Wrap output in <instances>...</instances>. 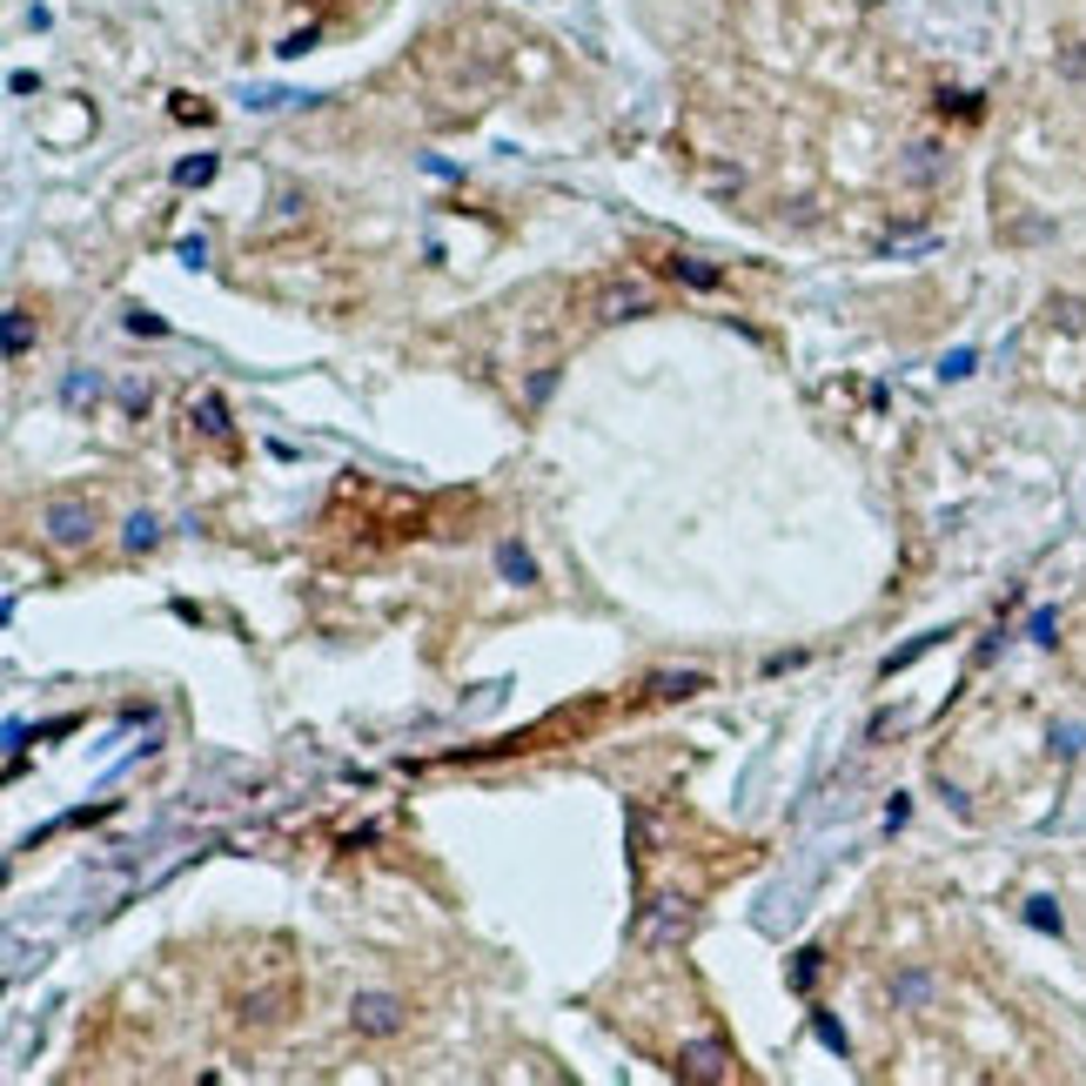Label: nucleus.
Here are the masks:
<instances>
[{
	"mask_svg": "<svg viewBox=\"0 0 1086 1086\" xmlns=\"http://www.w3.org/2000/svg\"><path fill=\"white\" fill-rule=\"evenodd\" d=\"M350 1026L363 1033V1040H396L402 1026H409V1007L396 992H356V1007H350Z\"/></svg>",
	"mask_w": 1086,
	"mask_h": 1086,
	"instance_id": "nucleus-1",
	"label": "nucleus"
},
{
	"mask_svg": "<svg viewBox=\"0 0 1086 1086\" xmlns=\"http://www.w3.org/2000/svg\"><path fill=\"white\" fill-rule=\"evenodd\" d=\"M41 530H47L54 550H80V544L95 537V510H88V504H74V496H54V504L41 510Z\"/></svg>",
	"mask_w": 1086,
	"mask_h": 1086,
	"instance_id": "nucleus-2",
	"label": "nucleus"
},
{
	"mask_svg": "<svg viewBox=\"0 0 1086 1086\" xmlns=\"http://www.w3.org/2000/svg\"><path fill=\"white\" fill-rule=\"evenodd\" d=\"M598 322H624V315H650V289L644 282H604L598 302H591Z\"/></svg>",
	"mask_w": 1086,
	"mask_h": 1086,
	"instance_id": "nucleus-3",
	"label": "nucleus"
},
{
	"mask_svg": "<svg viewBox=\"0 0 1086 1086\" xmlns=\"http://www.w3.org/2000/svg\"><path fill=\"white\" fill-rule=\"evenodd\" d=\"M678 1073H685V1079H724V1073H731V1053H724L718 1040H691V1046L678 1053Z\"/></svg>",
	"mask_w": 1086,
	"mask_h": 1086,
	"instance_id": "nucleus-4",
	"label": "nucleus"
},
{
	"mask_svg": "<svg viewBox=\"0 0 1086 1086\" xmlns=\"http://www.w3.org/2000/svg\"><path fill=\"white\" fill-rule=\"evenodd\" d=\"M933 992H939L933 972H899V979H892V999H899V1007H912V1013H926V1007H933Z\"/></svg>",
	"mask_w": 1086,
	"mask_h": 1086,
	"instance_id": "nucleus-5",
	"label": "nucleus"
},
{
	"mask_svg": "<svg viewBox=\"0 0 1086 1086\" xmlns=\"http://www.w3.org/2000/svg\"><path fill=\"white\" fill-rule=\"evenodd\" d=\"M282 999H289V992H248V999H241V1026H269V1020H282Z\"/></svg>",
	"mask_w": 1086,
	"mask_h": 1086,
	"instance_id": "nucleus-6",
	"label": "nucleus"
},
{
	"mask_svg": "<svg viewBox=\"0 0 1086 1086\" xmlns=\"http://www.w3.org/2000/svg\"><path fill=\"white\" fill-rule=\"evenodd\" d=\"M664 276H678V282H691V289H718V282H724L718 269H705V262H685V256H671V262H664Z\"/></svg>",
	"mask_w": 1086,
	"mask_h": 1086,
	"instance_id": "nucleus-7",
	"label": "nucleus"
},
{
	"mask_svg": "<svg viewBox=\"0 0 1086 1086\" xmlns=\"http://www.w3.org/2000/svg\"><path fill=\"white\" fill-rule=\"evenodd\" d=\"M939 169H946V161H939V148H933V141H918V148H912V161H905V175H912V182H933Z\"/></svg>",
	"mask_w": 1086,
	"mask_h": 1086,
	"instance_id": "nucleus-8",
	"label": "nucleus"
},
{
	"mask_svg": "<svg viewBox=\"0 0 1086 1086\" xmlns=\"http://www.w3.org/2000/svg\"><path fill=\"white\" fill-rule=\"evenodd\" d=\"M208 175H215V154H195V161H182V169H175V182H182V189H202Z\"/></svg>",
	"mask_w": 1086,
	"mask_h": 1086,
	"instance_id": "nucleus-9",
	"label": "nucleus"
},
{
	"mask_svg": "<svg viewBox=\"0 0 1086 1086\" xmlns=\"http://www.w3.org/2000/svg\"><path fill=\"white\" fill-rule=\"evenodd\" d=\"M28 336H34V329H28V315L14 309V315H8V356H28Z\"/></svg>",
	"mask_w": 1086,
	"mask_h": 1086,
	"instance_id": "nucleus-10",
	"label": "nucleus"
},
{
	"mask_svg": "<svg viewBox=\"0 0 1086 1086\" xmlns=\"http://www.w3.org/2000/svg\"><path fill=\"white\" fill-rule=\"evenodd\" d=\"M128 550H148L154 544V517H128V537H121Z\"/></svg>",
	"mask_w": 1086,
	"mask_h": 1086,
	"instance_id": "nucleus-11",
	"label": "nucleus"
},
{
	"mask_svg": "<svg viewBox=\"0 0 1086 1086\" xmlns=\"http://www.w3.org/2000/svg\"><path fill=\"white\" fill-rule=\"evenodd\" d=\"M504 577H517V583H530L537 570H530V557L517 550V544H504Z\"/></svg>",
	"mask_w": 1086,
	"mask_h": 1086,
	"instance_id": "nucleus-12",
	"label": "nucleus"
},
{
	"mask_svg": "<svg viewBox=\"0 0 1086 1086\" xmlns=\"http://www.w3.org/2000/svg\"><path fill=\"white\" fill-rule=\"evenodd\" d=\"M202 430H208V437H222V430H228V409H222V396H208V402H202Z\"/></svg>",
	"mask_w": 1086,
	"mask_h": 1086,
	"instance_id": "nucleus-13",
	"label": "nucleus"
},
{
	"mask_svg": "<svg viewBox=\"0 0 1086 1086\" xmlns=\"http://www.w3.org/2000/svg\"><path fill=\"white\" fill-rule=\"evenodd\" d=\"M705 678L698 671H685V678H657V698H685V691H698Z\"/></svg>",
	"mask_w": 1086,
	"mask_h": 1086,
	"instance_id": "nucleus-14",
	"label": "nucleus"
},
{
	"mask_svg": "<svg viewBox=\"0 0 1086 1086\" xmlns=\"http://www.w3.org/2000/svg\"><path fill=\"white\" fill-rule=\"evenodd\" d=\"M1053 315H1060L1066 329H1086V302H1073V295H1060V302H1053Z\"/></svg>",
	"mask_w": 1086,
	"mask_h": 1086,
	"instance_id": "nucleus-15",
	"label": "nucleus"
},
{
	"mask_svg": "<svg viewBox=\"0 0 1086 1086\" xmlns=\"http://www.w3.org/2000/svg\"><path fill=\"white\" fill-rule=\"evenodd\" d=\"M1026 918H1033V926H1040V933H1060V912H1053L1046 899H1033V905H1026Z\"/></svg>",
	"mask_w": 1086,
	"mask_h": 1086,
	"instance_id": "nucleus-16",
	"label": "nucleus"
}]
</instances>
